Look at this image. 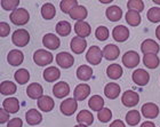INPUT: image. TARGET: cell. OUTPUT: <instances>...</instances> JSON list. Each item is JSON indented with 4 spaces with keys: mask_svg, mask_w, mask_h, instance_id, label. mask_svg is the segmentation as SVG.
Wrapping results in <instances>:
<instances>
[{
    "mask_svg": "<svg viewBox=\"0 0 160 127\" xmlns=\"http://www.w3.org/2000/svg\"><path fill=\"white\" fill-rule=\"evenodd\" d=\"M9 20L12 21V23L15 25H24L27 24L30 20V14L25 8H17L16 10L12 12L9 15Z\"/></svg>",
    "mask_w": 160,
    "mask_h": 127,
    "instance_id": "obj_1",
    "label": "cell"
},
{
    "mask_svg": "<svg viewBox=\"0 0 160 127\" xmlns=\"http://www.w3.org/2000/svg\"><path fill=\"white\" fill-rule=\"evenodd\" d=\"M34 63L39 67H45L53 62V54L45 49H38L33 54Z\"/></svg>",
    "mask_w": 160,
    "mask_h": 127,
    "instance_id": "obj_2",
    "label": "cell"
},
{
    "mask_svg": "<svg viewBox=\"0 0 160 127\" xmlns=\"http://www.w3.org/2000/svg\"><path fill=\"white\" fill-rule=\"evenodd\" d=\"M12 41L16 46L24 47L30 41V34L25 29H18V30L14 31L13 36H12Z\"/></svg>",
    "mask_w": 160,
    "mask_h": 127,
    "instance_id": "obj_3",
    "label": "cell"
},
{
    "mask_svg": "<svg viewBox=\"0 0 160 127\" xmlns=\"http://www.w3.org/2000/svg\"><path fill=\"white\" fill-rule=\"evenodd\" d=\"M102 57H103V52L98 46H92L87 50L86 61L92 65H98L102 61Z\"/></svg>",
    "mask_w": 160,
    "mask_h": 127,
    "instance_id": "obj_4",
    "label": "cell"
},
{
    "mask_svg": "<svg viewBox=\"0 0 160 127\" xmlns=\"http://www.w3.org/2000/svg\"><path fill=\"white\" fill-rule=\"evenodd\" d=\"M121 102L125 107L133 108L140 102V95L134 90H126V92H123L122 96H121Z\"/></svg>",
    "mask_w": 160,
    "mask_h": 127,
    "instance_id": "obj_5",
    "label": "cell"
},
{
    "mask_svg": "<svg viewBox=\"0 0 160 127\" xmlns=\"http://www.w3.org/2000/svg\"><path fill=\"white\" fill-rule=\"evenodd\" d=\"M122 63L128 69H133V68L137 67L140 63V55L134 50H128L123 54Z\"/></svg>",
    "mask_w": 160,
    "mask_h": 127,
    "instance_id": "obj_6",
    "label": "cell"
},
{
    "mask_svg": "<svg viewBox=\"0 0 160 127\" xmlns=\"http://www.w3.org/2000/svg\"><path fill=\"white\" fill-rule=\"evenodd\" d=\"M78 109V101L74 99H67L64 100L60 105L61 112L65 116H72Z\"/></svg>",
    "mask_w": 160,
    "mask_h": 127,
    "instance_id": "obj_7",
    "label": "cell"
},
{
    "mask_svg": "<svg viewBox=\"0 0 160 127\" xmlns=\"http://www.w3.org/2000/svg\"><path fill=\"white\" fill-rule=\"evenodd\" d=\"M56 63L63 69H69L73 65L74 57L68 52H61L56 55Z\"/></svg>",
    "mask_w": 160,
    "mask_h": 127,
    "instance_id": "obj_8",
    "label": "cell"
},
{
    "mask_svg": "<svg viewBox=\"0 0 160 127\" xmlns=\"http://www.w3.org/2000/svg\"><path fill=\"white\" fill-rule=\"evenodd\" d=\"M132 79L137 86H145L150 80V74L143 69H137V70H135L133 72Z\"/></svg>",
    "mask_w": 160,
    "mask_h": 127,
    "instance_id": "obj_9",
    "label": "cell"
},
{
    "mask_svg": "<svg viewBox=\"0 0 160 127\" xmlns=\"http://www.w3.org/2000/svg\"><path fill=\"white\" fill-rule=\"evenodd\" d=\"M159 114V108H158L157 104L154 103H145L142 105V116L144 118H148V119H154V118L158 117Z\"/></svg>",
    "mask_w": 160,
    "mask_h": 127,
    "instance_id": "obj_10",
    "label": "cell"
},
{
    "mask_svg": "<svg viewBox=\"0 0 160 127\" xmlns=\"http://www.w3.org/2000/svg\"><path fill=\"white\" fill-rule=\"evenodd\" d=\"M112 37L117 43H123L129 38V30H128V28L123 27V25L114 27L113 31H112Z\"/></svg>",
    "mask_w": 160,
    "mask_h": 127,
    "instance_id": "obj_11",
    "label": "cell"
},
{
    "mask_svg": "<svg viewBox=\"0 0 160 127\" xmlns=\"http://www.w3.org/2000/svg\"><path fill=\"white\" fill-rule=\"evenodd\" d=\"M42 43H43V46L50 50H55L61 46L60 38L53 33L45 34L42 38Z\"/></svg>",
    "mask_w": 160,
    "mask_h": 127,
    "instance_id": "obj_12",
    "label": "cell"
},
{
    "mask_svg": "<svg viewBox=\"0 0 160 127\" xmlns=\"http://www.w3.org/2000/svg\"><path fill=\"white\" fill-rule=\"evenodd\" d=\"M69 93H70V86L65 81H60V83L54 85L53 94L57 99H63V97L68 96Z\"/></svg>",
    "mask_w": 160,
    "mask_h": 127,
    "instance_id": "obj_13",
    "label": "cell"
},
{
    "mask_svg": "<svg viewBox=\"0 0 160 127\" xmlns=\"http://www.w3.org/2000/svg\"><path fill=\"white\" fill-rule=\"evenodd\" d=\"M74 31H76V33H77L78 37L80 38H85L88 37L92 32V28L90 25L87 22L85 21H79V22H76L74 24Z\"/></svg>",
    "mask_w": 160,
    "mask_h": 127,
    "instance_id": "obj_14",
    "label": "cell"
},
{
    "mask_svg": "<svg viewBox=\"0 0 160 127\" xmlns=\"http://www.w3.org/2000/svg\"><path fill=\"white\" fill-rule=\"evenodd\" d=\"M103 57H105V60L108 61H113V60H117L118 57H119V54H120V49L119 47L117 45H107V46L103 48Z\"/></svg>",
    "mask_w": 160,
    "mask_h": 127,
    "instance_id": "obj_15",
    "label": "cell"
},
{
    "mask_svg": "<svg viewBox=\"0 0 160 127\" xmlns=\"http://www.w3.org/2000/svg\"><path fill=\"white\" fill-rule=\"evenodd\" d=\"M27 94L28 96L32 99V100H39L40 97L43 96V88L42 86L38 83H32L28 86L27 88Z\"/></svg>",
    "mask_w": 160,
    "mask_h": 127,
    "instance_id": "obj_16",
    "label": "cell"
},
{
    "mask_svg": "<svg viewBox=\"0 0 160 127\" xmlns=\"http://www.w3.org/2000/svg\"><path fill=\"white\" fill-rule=\"evenodd\" d=\"M141 50L143 54H158L160 50V47L154 40L147 39L141 45Z\"/></svg>",
    "mask_w": 160,
    "mask_h": 127,
    "instance_id": "obj_17",
    "label": "cell"
},
{
    "mask_svg": "<svg viewBox=\"0 0 160 127\" xmlns=\"http://www.w3.org/2000/svg\"><path fill=\"white\" fill-rule=\"evenodd\" d=\"M70 47H71V50H72L74 54H78V55H79V54L85 52V49H86V47H87V43L83 38H80L77 36V37L72 38Z\"/></svg>",
    "mask_w": 160,
    "mask_h": 127,
    "instance_id": "obj_18",
    "label": "cell"
},
{
    "mask_svg": "<svg viewBox=\"0 0 160 127\" xmlns=\"http://www.w3.org/2000/svg\"><path fill=\"white\" fill-rule=\"evenodd\" d=\"M37 104H38V108L41 111H43V112H49L55 107L54 100L50 96H47V95H43V96L40 97L39 100H38Z\"/></svg>",
    "mask_w": 160,
    "mask_h": 127,
    "instance_id": "obj_19",
    "label": "cell"
},
{
    "mask_svg": "<svg viewBox=\"0 0 160 127\" xmlns=\"http://www.w3.org/2000/svg\"><path fill=\"white\" fill-rule=\"evenodd\" d=\"M90 94V86L87 84H79L76 88H74L73 95L74 100L77 101H83L87 99V96Z\"/></svg>",
    "mask_w": 160,
    "mask_h": 127,
    "instance_id": "obj_20",
    "label": "cell"
},
{
    "mask_svg": "<svg viewBox=\"0 0 160 127\" xmlns=\"http://www.w3.org/2000/svg\"><path fill=\"white\" fill-rule=\"evenodd\" d=\"M25 120L29 125L31 126H36V125L40 124L42 121V116L39 111L36 110V109H30V110L27 111L25 114Z\"/></svg>",
    "mask_w": 160,
    "mask_h": 127,
    "instance_id": "obj_21",
    "label": "cell"
},
{
    "mask_svg": "<svg viewBox=\"0 0 160 127\" xmlns=\"http://www.w3.org/2000/svg\"><path fill=\"white\" fill-rule=\"evenodd\" d=\"M23 60H24L23 53L18 49L10 50L9 53H8V55H7L8 63H9L10 65H13V67H17V65H20L21 63H23Z\"/></svg>",
    "mask_w": 160,
    "mask_h": 127,
    "instance_id": "obj_22",
    "label": "cell"
},
{
    "mask_svg": "<svg viewBox=\"0 0 160 127\" xmlns=\"http://www.w3.org/2000/svg\"><path fill=\"white\" fill-rule=\"evenodd\" d=\"M2 108L9 114H16L20 110V102L16 97H8L2 102Z\"/></svg>",
    "mask_w": 160,
    "mask_h": 127,
    "instance_id": "obj_23",
    "label": "cell"
},
{
    "mask_svg": "<svg viewBox=\"0 0 160 127\" xmlns=\"http://www.w3.org/2000/svg\"><path fill=\"white\" fill-rule=\"evenodd\" d=\"M120 86L117 84V83H109V84L105 85L104 87V94L108 99L110 100H114L119 96L120 94Z\"/></svg>",
    "mask_w": 160,
    "mask_h": 127,
    "instance_id": "obj_24",
    "label": "cell"
},
{
    "mask_svg": "<svg viewBox=\"0 0 160 127\" xmlns=\"http://www.w3.org/2000/svg\"><path fill=\"white\" fill-rule=\"evenodd\" d=\"M105 15L111 22H118L122 17V10L119 6L113 5V6H110L109 8H107Z\"/></svg>",
    "mask_w": 160,
    "mask_h": 127,
    "instance_id": "obj_25",
    "label": "cell"
},
{
    "mask_svg": "<svg viewBox=\"0 0 160 127\" xmlns=\"http://www.w3.org/2000/svg\"><path fill=\"white\" fill-rule=\"evenodd\" d=\"M61 77V71L56 67H49L43 71V79L48 83H53L60 79Z\"/></svg>",
    "mask_w": 160,
    "mask_h": 127,
    "instance_id": "obj_26",
    "label": "cell"
},
{
    "mask_svg": "<svg viewBox=\"0 0 160 127\" xmlns=\"http://www.w3.org/2000/svg\"><path fill=\"white\" fill-rule=\"evenodd\" d=\"M69 15H70V17L72 20H76L77 22H79V21H83L86 18L87 15H88V12H87L86 7L78 5L76 8H73V9L71 10Z\"/></svg>",
    "mask_w": 160,
    "mask_h": 127,
    "instance_id": "obj_27",
    "label": "cell"
},
{
    "mask_svg": "<svg viewBox=\"0 0 160 127\" xmlns=\"http://www.w3.org/2000/svg\"><path fill=\"white\" fill-rule=\"evenodd\" d=\"M143 63L149 69H157L160 64V60L157 54H144Z\"/></svg>",
    "mask_w": 160,
    "mask_h": 127,
    "instance_id": "obj_28",
    "label": "cell"
},
{
    "mask_svg": "<svg viewBox=\"0 0 160 127\" xmlns=\"http://www.w3.org/2000/svg\"><path fill=\"white\" fill-rule=\"evenodd\" d=\"M77 77L78 79L82 81L89 80L90 78H93V69L88 65H80L77 69Z\"/></svg>",
    "mask_w": 160,
    "mask_h": 127,
    "instance_id": "obj_29",
    "label": "cell"
},
{
    "mask_svg": "<svg viewBox=\"0 0 160 127\" xmlns=\"http://www.w3.org/2000/svg\"><path fill=\"white\" fill-rule=\"evenodd\" d=\"M108 77L112 80H117L122 76V68L119 64H110L107 69Z\"/></svg>",
    "mask_w": 160,
    "mask_h": 127,
    "instance_id": "obj_30",
    "label": "cell"
},
{
    "mask_svg": "<svg viewBox=\"0 0 160 127\" xmlns=\"http://www.w3.org/2000/svg\"><path fill=\"white\" fill-rule=\"evenodd\" d=\"M77 121L79 124L89 126L94 123V116L88 110H81L77 116Z\"/></svg>",
    "mask_w": 160,
    "mask_h": 127,
    "instance_id": "obj_31",
    "label": "cell"
},
{
    "mask_svg": "<svg viewBox=\"0 0 160 127\" xmlns=\"http://www.w3.org/2000/svg\"><path fill=\"white\" fill-rule=\"evenodd\" d=\"M88 105L92 110L94 111H100L104 108V100L103 97L100 95H93L88 100Z\"/></svg>",
    "mask_w": 160,
    "mask_h": 127,
    "instance_id": "obj_32",
    "label": "cell"
},
{
    "mask_svg": "<svg viewBox=\"0 0 160 127\" xmlns=\"http://www.w3.org/2000/svg\"><path fill=\"white\" fill-rule=\"evenodd\" d=\"M55 15H56V9H55L54 5H52L50 3H46L45 5H42V7H41V16L45 20H53Z\"/></svg>",
    "mask_w": 160,
    "mask_h": 127,
    "instance_id": "obj_33",
    "label": "cell"
},
{
    "mask_svg": "<svg viewBox=\"0 0 160 127\" xmlns=\"http://www.w3.org/2000/svg\"><path fill=\"white\" fill-rule=\"evenodd\" d=\"M126 22L130 27H138L141 23V15L135 10H128L126 13Z\"/></svg>",
    "mask_w": 160,
    "mask_h": 127,
    "instance_id": "obj_34",
    "label": "cell"
},
{
    "mask_svg": "<svg viewBox=\"0 0 160 127\" xmlns=\"http://www.w3.org/2000/svg\"><path fill=\"white\" fill-rule=\"evenodd\" d=\"M16 85L13 81L5 80L0 84V93L2 95H12V94L16 93Z\"/></svg>",
    "mask_w": 160,
    "mask_h": 127,
    "instance_id": "obj_35",
    "label": "cell"
},
{
    "mask_svg": "<svg viewBox=\"0 0 160 127\" xmlns=\"http://www.w3.org/2000/svg\"><path fill=\"white\" fill-rule=\"evenodd\" d=\"M55 30H56L58 36L67 37V36H69L71 32V24L69 23V22H67V21H60V22L56 24Z\"/></svg>",
    "mask_w": 160,
    "mask_h": 127,
    "instance_id": "obj_36",
    "label": "cell"
},
{
    "mask_svg": "<svg viewBox=\"0 0 160 127\" xmlns=\"http://www.w3.org/2000/svg\"><path fill=\"white\" fill-rule=\"evenodd\" d=\"M126 121L129 126H136L141 121V114L137 110H130L126 114Z\"/></svg>",
    "mask_w": 160,
    "mask_h": 127,
    "instance_id": "obj_37",
    "label": "cell"
},
{
    "mask_svg": "<svg viewBox=\"0 0 160 127\" xmlns=\"http://www.w3.org/2000/svg\"><path fill=\"white\" fill-rule=\"evenodd\" d=\"M14 77H15V80L21 85H24L27 84L29 79H30V74H29V71L27 69H18V70L15 72L14 74Z\"/></svg>",
    "mask_w": 160,
    "mask_h": 127,
    "instance_id": "obj_38",
    "label": "cell"
},
{
    "mask_svg": "<svg viewBox=\"0 0 160 127\" xmlns=\"http://www.w3.org/2000/svg\"><path fill=\"white\" fill-rule=\"evenodd\" d=\"M78 6V1L77 0H62L60 3V7H61V10L63 12V13H67V14H70V12L73 8Z\"/></svg>",
    "mask_w": 160,
    "mask_h": 127,
    "instance_id": "obj_39",
    "label": "cell"
},
{
    "mask_svg": "<svg viewBox=\"0 0 160 127\" xmlns=\"http://www.w3.org/2000/svg\"><path fill=\"white\" fill-rule=\"evenodd\" d=\"M147 17L151 23H158V22H160V7H152V8H150V9L148 10Z\"/></svg>",
    "mask_w": 160,
    "mask_h": 127,
    "instance_id": "obj_40",
    "label": "cell"
},
{
    "mask_svg": "<svg viewBox=\"0 0 160 127\" xmlns=\"http://www.w3.org/2000/svg\"><path fill=\"white\" fill-rule=\"evenodd\" d=\"M127 7L128 10H135L137 13H141L144 9V3L142 0H129L127 3Z\"/></svg>",
    "mask_w": 160,
    "mask_h": 127,
    "instance_id": "obj_41",
    "label": "cell"
},
{
    "mask_svg": "<svg viewBox=\"0 0 160 127\" xmlns=\"http://www.w3.org/2000/svg\"><path fill=\"white\" fill-rule=\"evenodd\" d=\"M97 118H98V120H100L101 123H108V121H110L111 118H112V112H111L110 109L103 108L102 110L98 111Z\"/></svg>",
    "mask_w": 160,
    "mask_h": 127,
    "instance_id": "obj_42",
    "label": "cell"
},
{
    "mask_svg": "<svg viewBox=\"0 0 160 127\" xmlns=\"http://www.w3.org/2000/svg\"><path fill=\"white\" fill-rule=\"evenodd\" d=\"M95 37L98 39L100 41H104L107 40L109 38V29L107 27H98L95 31Z\"/></svg>",
    "mask_w": 160,
    "mask_h": 127,
    "instance_id": "obj_43",
    "label": "cell"
},
{
    "mask_svg": "<svg viewBox=\"0 0 160 127\" xmlns=\"http://www.w3.org/2000/svg\"><path fill=\"white\" fill-rule=\"evenodd\" d=\"M20 5L18 0H2L1 1V7L5 10H16L17 6Z\"/></svg>",
    "mask_w": 160,
    "mask_h": 127,
    "instance_id": "obj_44",
    "label": "cell"
},
{
    "mask_svg": "<svg viewBox=\"0 0 160 127\" xmlns=\"http://www.w3.org/2000/svg\"><path fill=\"white\" fill-rule=\"evenodd\" d=\"M10 32V27L5 22L0 23V37H7Z\"/></svg>",
    "mask_w": 160,
    "mask_h": 127,
    "instance_id": "obj_45",
    "label": "cell"
},
{
    "mask_svg": "<svg viewBox=\"0 0 160 127\" xmlns=\"http://www.w3.org/2000/svg\"><path fill=\"white\" fill-rule=\"evenodd\" d=\"M23 126V121L21 118H13L8 121L7 127H22Z\"/></svg>",
    "mask_w": 160,
    "mask_h": 127,
    "instance_id": "obj_46",
    "label": "cell"
},
{
    "mask_svg": "<svg viewBox=\"0 0 160 127\" xmlns=\"http://www.w3.org/2000/svg\"><path fill=\"white\" fill-rule=\"evenodd\" d=\"M9 120V112H7L5 109H0V124H5Z\"/></svg>",
    "mask_w": 160,
    "mask_h": 127,
    "instance_id": "obj_47",
    "label": "cell"
},
{
    "mask_svg": "<svg viewBox=\"0 0 160 127\" xmlns=\"http://www.w3.org/2000/svg\"><path fill=\"white\" fill-rule=\"evenodd\" d=\"M109 127H126L125 124H123L122 120H120V119H117V120H114L111 123V125Z\"/></svg>",
    "mask_w": 160,
    "mask_h": 127,
    "instance_id": "obj_48",
    "label": "cell"
},
{
    "mask_svg": "<svg viewBox=\"0 0 160 127\" xmlns=\"http://www.w3.org/2000/svg\"><path fill=\"white\" fill-rule=\"evenodd\" d=\"M141 127H156V125L152 121H144V123H142Z\"/></svg>",
    "mask_w": 160,
    "mask_h": 127,
    "instance_id": "obj_49",
    "label": "cell"
},
{
    "mask_svg": "<svg viewBox=\"0 0 160 127\" xmlns=\"http://www.w3.org/2000/svg\"><path fill=\"white\" fill-rule=\"evenodd\" d=\"M156 36H157V38L160 40V25L157 27V29H156Z\"/></svg>",
    "mask_w": 160,
    "mask_h": 127,
    "instance_id": "obj_50",
    "label": "cell"
},
{
    "mask_svg": "<svg viewBox=\"0 0 160 127\" xmlns=\"http://www.w3.org/2000/svg\"><path fill=\"white\" fill-rule=\"evenodd\" d=\"M74 127H87L86 125H82V124H78L77 126H74Z\"/></svg>",
    "mask_w": 160,
    "mask_h": 127,
    "instance_id": "obj_51",
    "label": "cell"
},
{
    "mask_svg": "<svg viewBox=\"0 0 160 127\" xmlns=\"http://www.w3.org/2000/svg\"><path fill=\"white\" fill-rule=\"evenodd\" d=\"M153 3H156V5H160V1H158V0H153Z\"/></svg>",
    "mask_w": 160,
    "mask_h": 127,
    "instance_id": "obj_52",
    "label": "cell"
}]
</instances>
